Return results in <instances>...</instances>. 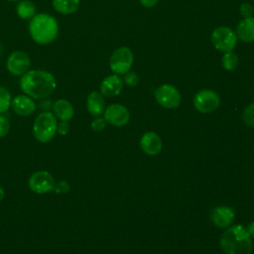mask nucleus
<instances>
[{"label": "nucleus", "instance_id": "f257e3e1", "mask_svg": "<svg viewBox=\"0 0 254 254\" xmlns=\"http://www.w3.org/2000/svg\"><path fill=\"white\" fill-rule=\"evenodd\" d=\"M56 86L55 76L45 70H28L20 78V87L24 93L36 99L47 97L55 90Z\"/></svg>", "mask_w": 254, "mask_h": 254}, {"label": "nucleus", "instance_id": "f03ea898", "mask_svg": "<svg viewBox=\"0 0 254 254\" xmlns=\"http://www.w3.org/2000/svg\"><path fill=\"white\" fill-rule=\"evenodd\" d=\"M219 244L225 254H251L253 248L250 234L240 224L228 226L221 234Z\"/></svg>", "mask_w": 254, "mask_h": 254}, {"label": "nucleus", "instance_id": "7ed1b4c3", "mask_svg": "<svg viewBox=\"0 0 254 254\" xmlns=\"http://www.w3.org/2000/svg\"><path fill=\"white\" fill-rule=\"evenodd\" d=\"M29 32L37 44L47 45L57 38L59 26L53 16L41 13L32 18L29 24Z\"/></svg>", "mask_w": 254, "mask_h": 254}, {"label": "nucleus", "instance_id": "20e7f679", "mask_svg": "<svg viewBox=\"0 0 254 254\" xmlns=\"http://www.w3.org/2000/svg\"><path fill=\"white\" fill-rule=\"evenodd\" d=\"M58 122L54 113L45 111L37 116L33 125V134L37 141L48 143L52 141L57 133Z\"/></svg>", "mask_w": 254, "mask_h": 254}, {"label": "nucleus", "instance_id": "39448f33", "mask_svg": "<svg viewBox=\"0 0 254 254\" xmlns=\"http://www.w3.org/2000/svg\"><path fill=\"white\" fill-rule=\"evenodd\" d=\"M210 41L217 51L227 53L234 50L237 44V37L231 28L220 26L211 32Z\"/></svg>", "mask_w": 254, "mask_h": 254}, {"label": "nucleus", "instance_id": "423d86ee", "mask_svg": "<svg viewBox=\"0 0 254 254\" xmlns=\"http://www.w3.org/2000/svg\"><path fill=\"white\" fill-rule=\"evenodd\" d=\"M134 61L132 51L127 47H120L116 49L109 60L110 69L118 75H123L131 69Z\"/></svg>", "mask_w": 254, "mask_h": 254}, {"label": "nucleus", "instance_id": "0eeeda50", "mask_svg": "<svg viewBox=\"0 0 254 254\" xmlns=\"http://www.w3.org/2000/svg\"><path fill=\"white\" fill-rule=\"evenodd\" d=\"M192 103L198 112L209 113L218 108L220 97L218 93L212 89H200L194 94Z\"/></svg>", "mask_w": 254, "mask_h": 254}, {"label": "nucleus", "instance_id": "6e6552de", "mask_svg": "<svg viewBox=\"0 0 254 254\" xmlns=\"http://www.w3.org/2000/svg\"><path fill=\"white\" fill-rule=\"evenodd\" d=\"M155 98L161 106L168 109L177 108L182 100L179 89L169 83L162 84L156 89Z\"/></svg>", "mask_w": 254, "mask_h": 254}, {"label": "nucleus", "instance_id": "1a4fd4ad", "mask_svg": "<svg viewBox=\"0 0 254 254\" xmlns=\"http://www.w3.org/2000/svg\"><path fill=\"white\" fill-rule=\"evenodd\" d=\"M55 179L47 171H37L33 173L29 178V188L32 191L42 194L54 190Z\"/></svg>", "mask_w": 254, "mask_h": 254}, {"label": "nucleus", "instance_id": "9d476101", "mask_svg": "<svg viewBox=\"0 0 254 254\" xmlns=\"http://www.w3.org/2000/svg\"><path fill=\"white\" fill-rule=\"evenodd\" d=\"M103 113L106 122L116 127L126 125L130 119L128 109L122 104H110L105 108Z\"/></svg>", "mask_w": 254, "mask_h": 254}, {"label": "nucleus", "instance_id": "9b49d317", "mask_svg": "<svg viewBox=\"0 0 254 254\" xmlns=\"http://www.w3.org/2000/svg\"><path fill=\"white\" fill-rule=\"evenodd\" d=\"M30 65L29 56L22 51L13 52L7 60V69L14 75H23L28 71Z\"/></svg>", "mask_w": 254, "mask_h": 254}, {"label": "nucleus", "instance_id": "f8f14e48", "mask_svg": "<svg viewBox=\"0 0 254 254\" xmlns=\"http://www.w3.org/2000/svg\"><path fill=\"white\" fill-rule=\"evenodd\" d=\"M235 212L229 206H216L210 212V219L212 223L219 228H226L233 222Z\"/></svg>", "mask_w": 254, "mask_h": 254}, {"label": "nucleus", "instance_id": "ddd939ff", "mask_svg": "<svg viewBox=\"0 0 254 254\" xmlns=\"http://www.w3.org/2000/svg\"><path fill=\"white\" fill-rule=\"evenodd\" d=\"M162 140L155 132H146L140 139V147L142 151L149 155H158L162 150Z\"/></svg>", "mask_w": 254, "mask_h": 254}, {"label": "nucleus", "instance_id": "4468645a", "mask_svg": "<svg viewBox=\"0 0 254 254\" xmlns=\"http://www.w3.org/2000/svg\"><path fill=\"white\" fill-rule=\"evenodd\" d=\"M123 88V80L118 74L106 76L100 83V93L107 97L118 95Z\"/></svg>", "mask_w": 254, "mask_h": 254}, {"label": "nucleus", "instance_id": "2eb2a0df", "mask_svg": "<svg viewBox=\"0 0 254 254\" xmlns=\"http://www.w3.org/2000/svg\"><path fill=\"white\" fill-rule=\"evenodd\" d=\"M11 107L13 111L20 116H29L36 109V105L32 100V97L27 95H18L14 97L11 101Z\"/></svg>", "mask_w": 254, "mask_h": 254}, {"label": "nucleus", "instance_id": "dca6fc26", "mask_svg": "<svg viewBox=\"0 0 254 254\" xmlns=\"http://www.w3.org/2000/svg\"><path fill=\"white\" fill-rule=\"evenodd\" d=\"M235 34L237 40L244 43L254 42V17L243 18L237 24Z\"/></svg>", "mask_w": 254, "mask_h": 254}, {"label": "nucleus", "instance_id": "f3484780", "mask_svg": "<svg viewBox=\"0 0 254 254\" xmlns=\"http://www.w3.org/2000/svg\"><path fill=\"white\" fill-rule=\"evenodd\" d=\"M86 107L91 115H101L105 110V102L103 99V95L98 91L90 92L86 99Z\"/></svg>", "mask_w": 254, "mask_h": 254}, {"label": "nucleus", "instance_id": "a211bd4d", "mask_svg": "<svg viewBox=\"0 0 254 254\" xmlns=\"http://www.w3.org/2000/svg\"><path fill=\"white\" fill-rule=\"evenodd\" d=\"M53 112L55 116L60 118L62 121H68L73 116V107L71 103L66 99H58L53 104Z\"/></svg>", "mask_w": 254, "mask_h": 254}, {"label": "nucleus", "instance_id": "6ab92c4d", "mask_svg": "<svg viewBox=\"0 0 254 254\" xmlns=\"http://www.w3.org/2000/svg\"><path fill=\"white\" fill-rule=\"evenodd\" d=\"M79 0H53V7L61 14H72L79 8Z\"/></svg>", "mask_w": 254, "mask_h": 254}, {"label": "nucleus", "instance_id": "aec40b11", "mask_svg": "<svg viewBox=\"0 0 254 254\" xmlns=\"http://www.w3.org/2000/svg\"><path fill=\"white\" fill-rule=\"evenodd\" d=\"M35 5L29 0H21L17 5V14L21 19H32L35 16Z\"/></svg>", "mask_w": 254, "mask_h": 254}, {"label": "nucleus", "instance_id": "412c9836", "mask_svg": "<svg viewBox=\"0 0 254 254\" xmlns=\"http://www.w3.org/2000/svg\"><path fill=\"white\" fill-rule=\"evenodd\" d=\"M238 64H239L238 57L235 53H233V51L223 54L221 59V64L225 70L233 71L238 66Z\"/></svg>", "mask_w": 254, "mask_h": 254}, {"label": "nucleus", "instance_id": "4be33fe9", "mask_svg": "<svg viewBox=\"0 0 254 254\" xmlns=\"http://www.w3.org/2000/svg\"><path fill=\"white\" fill-rule=\"evenodd\" d=\"M11 94L3 86H0V113L6 112L11 106Z\"/></svg>", "mask_w": 254, "mask_h": 254}, {"label": "nucleus", "instance_id": "5701e85b", "mask_svg": "<svg viewBox=\"0 0 254 254\" xmlns=\"http://www.w3.org/2000/svg\"><path fill=\"white\" fill-rule=\"evenodd\" d=\"M242 118L245 124L254 127V103H251L245 107L242 113Z\"/></svg>", "mask_w": 254, "mask_h": 254}, {"label": "nucleus", "instance_id": "b1692460", "mask_svg": "<svg viewBox=\"0 0 254 254\" xmlns=\"http://www.w3.org/2000/svg\"><path fill=\"white\" fill-rule=\"evenodd\" d=\"M140 79H139V75L135 72V71H128L124 74V82L130 86V87H135L138 85Z\"/></svg>", "mask_w": 254, "mask_h": 254}, {"label": "nucleus", "instance_id": "393cba45", "mask_svg": "<svg viewBox=\"0 0 254 254\" xmlns=\"http://www.w3.org/2000/svg\"><path fill=\"white\" fill-rule=\"evenodd\" d=\"M70 186L66 181H59L55 184L54 190L59 194H65L69 191Z\"/></svg>", "mask_w": 254, "mask_h": 254}, {"label": "nucleus", "instance_id": "a878e982", "mask_svg": "<svg viewBox=\"0 0 254 254\" xmlns=\"http://www.w3.org/2000/svg\"><path fill=\"white\" fill-rule=\"evenodd\" d=\"M106 120L104 119V117H96L94 120H92L90 126L92 128L93 131L95 132H101L102 130L105 129L106 127Z\"/></svg>", "mask_w": 254, "mask_h": 254}, {"label": "nucleus", "instance_id": "bb28decb", "mask_svg": "<svg viewBox=\"0 0 254 254\" xmlns=\"http://www.w3.org/2000/svg\"><path fill=\"white\" fill-rule=\"evenodd\" d=\"M239 13L243 18H249L253 15V6L247 2L240 4Z\"/></svg>", "mask_w": 254, "mask_h": 254}, {"label": "nucleus", "instance_id": "cd10ccee", "mask_svg": "<svg viewBox=\"0 0 254 254\" xmlns=\"http://www.w3.org/2000/svg\"><path fill=\"white\" fill-rule=\"evenodd\" d=\"M10 130V122L7 117L0 115V138L6 136Z\"/></svg>", "mask_w": 254, "mask_h": 254}, {"label": "nucleus", "instance_id": "c85d7f7f", "mask_svg": "<svg viewBox=\"0 0 254 254\" xmlns=\"http://www.w3.org/2000/svg\"><path fill=\"white\" fill-rule=\"evenodd\" d=\"M68 131H69V124L67 121H62L57 127V132L60 135H66Z\"/></svg>", "mask_w": 254, "mask_h": 254}, {"label": "nucleus", "instance_id": "c756f323", "mask_svg": "<svg viewBox=\"0 0 254 254\" xmlns=\"http://www.w3.org/2000/svg\"><path fill=\"white\" fill-rule=\"evenodd\" d=\"M139 2L146 8H152L158 4L159 0H139Z\"/></svg>", "mask_w": 254, "mask_h": 254}, {"label": "nucleus", "instance_id": "7c9ffc66", "mask_svg": "<svg viewBox=\"0 0 254 254\" xmlns=\"http://www.w3.org/2000/svg\"><path fill=\"white\" fill-rule=\"evenodd\" d=\"M246 229H247L248 233L250 234V236L254 238V221H252V222L248 225V227H247Z\"/></svg>", "mask_w": 254, "mask_h": 254}, {"label": "nucleus", "instance_id": "2f4dec72", "mask_svg": "<svg viewBox=\"0 0 254 254\" xmlns=\"http://www.w3.org/2000/svg\"><path fill=\"white\" fill-rule=\"evenodd\" d=\"M4 195H5V191H4L3 188H2V187H0V200H2V199H3Z\"/></svg>", "mask_w": 254, "mask_h": 254}, {"label": "nucleus", "instance_id": "473e14b6", "mask_svg": "<svg viewBox=\"0 0 254 254\" xmlns=\"http://www.w3.org/2000/svg\"><path fill=\"white\" fill-rule=\"evenodd\" d=\"M2 53H3V48H2V45L0 44V57L2 56Z\"/></svg>", "mask_w": 254, "mask_h": 254}, {"label": "nucleus", "instance_id": "72a5a7b5", "mask_svg": "<svg viewBox=\"0 0 254 254\" xmlns=\"http://www.w3.org/2000/svg\"><path fill=\"white\" fill-rule=\"evenodd\" d=\"M8 1H17V0H8Z\"/></svg>", "mask_w": 254, "mask_h": 254}, {"label": "nucleus", "instance_id": "f704fd0d", "mask_svg": "<svg viewBox=\"0 0 254 254\" xmlns=\"http://www.w3.org/2000/svg\"><path fill=\"white\" fill-rule=\"evenodd\" d=\"M253 14H254V7H253Z\"/></svg>", "mask_w": 254, "mask_h": 254}]
</instances>
